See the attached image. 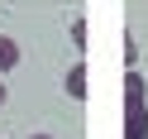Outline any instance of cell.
I'll use <instances>...</instances> for the list:
<instances>
[{
    "mask_svg": "<svg viewBox=\"0 0 148 139\" xmlns=\"http://www.w3.org/2000/svg\"><path fill=\"white\" fill-rule=\"evenodd\" d=\"M124 106H148V86H143V77L134 67L124 72Z\"/></svg>",
    "mask_w": 148,
    "mask_h": 139,
    "instance_id": "7a4b0ae2",
    "label": "cell"
},
{
    "mask_svg": "<svg viewBox=\"0 0 148 139\" xmlns=\"http://www.w3.org/2000/svg\"><path fill=\"white\" fill-rule=\"evenodd\" d=\"M67 96H72V101H86V62H72V72H67Z\"/></svg>",
    "mask_w": 148,
    "mask_h": 139,
    "instance_id": "3957f363",
    "label": "cell"
},
{
    "mask_svg": "<svg viewBox=\"0 0 148 139\" xmlns=\"http://www.w3.org/2000/svg\"><path fill=\"white\" fill-rule=\"evenodd\" d=\"M72 39H77V48H86V19H77V24H72Z\"/></svg>",
    "mask_w": 148,
    "mask_h": 139,
    "instance_id": "5b68a950",
    "label": "cell"
},
{
    "mask_svg": "<svg viewBox=\"0 0 148 139\" xmlns=\"http://www.w3.org/2000/svg\"><path fill=\"white\" fill-rule=\"evenodd\" d=\"M124 139H148V106H124Z\"/></svg>",
    "mask_w": 148,
    "mask_h": 139,
    "instance_id": "6da1fadb",
    "label": "cell"
},
{
    "mask_svg": "<svg viewBox=\"0 0 148 139\" xmlns=\"http://www.w3.org/2000/svg\"><path fill=\"white\" fill-rule=\"evenodd\" d=\"M34 139H53V134H34Z\"/></svg>",
    "mask_w": 148,
    "mask_h": 139,
    "instance_id": "52a82bcc",
    "label": "cell"
},
{
    "mask_svg": "<svg viewBox=\"0 0 148 139\" xmlns=\"http://www.w3.org/2000/svg\"><path fill=\"white\" fill-rule=\"evenodd\" d=\"M5 96H10V91H5V82H0V106H5Z\"/></svg>",
    "mask_w": 148,
    "mask_h": 139,
    "instance_id": "8992f818",
    "label": "cell"
},
{
    "mask_svg": "<svg viewBox=\"0 0 148 139\" xmlns=\"http://www.w3.org/2000/svg\"><path fill=\"white\" fill-rule=\"evenodd\" d=\"M10 67H19V43L10 34H0V72H10Z\"/></svg>",
    "mask_w": 148,
    "mask_h": 139,
    "instance_id": "277c9868",
    "label": "cell"
}]
</instances>
